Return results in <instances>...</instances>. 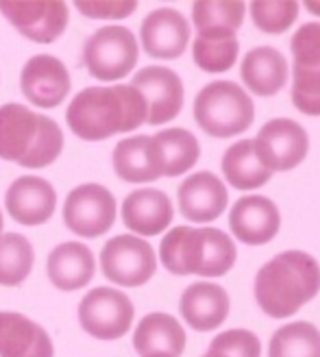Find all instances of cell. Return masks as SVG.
<instances>
[{
	"instance_id": "1",
	"label": "cell",
	"mask_w": 320,
	"mask_h": 357,
	"mask_svg": "<svg viewBox=\"0 0 320 357\" xmlns=\"http://www.w3.org/2000/svg\"><path fill=\"white\" fill-rule=\"evenodd\" d=\"M146 100L133 85L85 87L66 109L70 131L85 142L129 133L146 122Z\"/></svg>"
},
{
	"instance_id": "2",
	"label": "cell",
	"mask_w": 320,
	"mask_h": 357,
	"mask_svg": "<svg viewBox=\"0 0 320 357\" xmlns=\"http://www.w3.org/2000/svg\"><path fill=\"white\" fill-rule=\"evenodd\" d=\"M253 290L266 316L290 318L320 292V264L303 251L279 253L259 268Z\"/></svg>"
},
{
	"instance_id": "3",
	"label": "cell",
	"mask_w": 320,
	"mask_h": 357,
	"mask_svg": "<svg viewBox=\"0 0 320 357\" xmlns=\"http://www.w3.org/2000/svg\"><path fill=\"white\" fill-rule=\"evenodd\" d=\"M159 259L172 275L222 277L238 259L236 242L216 227H174L159 244Z\"/></svg>"
},
{
	"instance_id": "4",
	"label": "cell",
	"mask_w": 320,
	"mask_h": 357,
	"mask_svg": "<svg viewBox=\"0 0 320 357\" xmlns=\"http://www.w3.org/2000/svg\"><path fill=\"white\" fill-rule=\"evenodd\" d=\"M63 151L59 124L17 102L0 107V159L24 168H46Z\"/></svg>"
},
{
	"instance_id": "5",
	"label": "cell",
	"mask_w": 320,
	"mask_h": 357,
	"mask_svg": "<svg viewBox=\"0 0 320 357\" xmlns=\"http://www.w3.org/2000/svg\"><path fill=\"white\" fill-rule=\"evenodd\" d=\"M194 120L211 137H234L251 129L255 105L234 81H211L194 98Z\"/></svg>"
},
{
	"instance_id": "6",
	"label": "cell",
	"mask_w": 320,
	"mask_h": 357,
	"mask_svg": "<svg viewBox=\"0 0 320 357\" xmlns=\"http://www.w3.org/2000/svg\"><path fill=\"white\" fill-rule=\"evenodd\" d=\"M139 46L127 26H102L83 46V66L98 81H118L133 73Z\"/></svg>"
},
{
	"instance_id": "7",
	"label": "cell",
	"mask_w": 320,
	"mask_h": 357,
	"mask_svg": "<svg viewBox=\"0 0 320 357\" xmlns=\"http://www.w3.org/2000/svg\"><path fill=\"white\" fill-rule=\"evenodd\" d=\"M292 102L305 116H320V22L292 35Z\"/></svg>"
},
{
	"instance_id": "8",
	"label": "cell",
	"mask_w": 320,
	"mask_h": 357,
	"mask_svg": "<svg viewBox=\"0 0 320 357\" xmlns=\"http://www.w3.org/2000/svg\"><path fill=\"white\" fill-rule=\"evenodd\" d=\"M133 318L131 298L116 288H94L79 303V323L96 340H118L127 335Z\"/></svg>"
},
{
	"instance_id": "9",
	"label": "cell",
	"mask_w": 320,
	"mask_h": 357,
	"mask_svg": "<svg viewBox=\"0 0 320 357\" xmlns=\"http://www.w3.org/2000/svg\"><path fill=\"white\" fill-rule=\"evenodd\" d=\"M100 268L107 281L124 288H137L153 279L157 271V255L146 240L133 234H122L102 246Z\"/></svg>"
},
{
	"instance_id": "10",
	"label": "cell",
	"mask_w": 320,
	"mask_h": 357,
	"mask_svg": "<svg viewBox=\"0 0 320 357\" xmlns=\"http://www.w3.org/2000/svg\"><path fill=\"white\" fill-rule=\"evenodd\" d=\"M63 222L81 238H100L116 222V199L100 183H83L68 194Z\"/></svg>"
},
{
	"instance_id": "11",
	"label": "cell",
	"mask_w": 320,
	"mask_h": 357,
	"mask_svg": "<svg viewBox=\"0 0 320 357\" xmlns=\"http://www.w3.org/2000/svg\"><path fill=\"white\" fill-rule=\"evenodd\" d=\"M255 149L273 172H288L307 157L310 135L296 120L275 118L259 129Z\"/></svg>"
},
{
	"instance_id": "12",
	"label": "cell",
	"mask_w": 320,
	"mask_h": 357,
	"mask_svg": "<svg viewBox=\"0 0 320 357\" xmlns=\"http://www.w3.org/2000/svg\"><path fill=\"white\" fill-rule=\"evenodd\" d=\"M0 13L26 40L38 44H52L59 40L68 26V5L59 0L48 3H20V0H0Z\"/></svg>"
},
{
	"instance_id": "13",
	"label": "cell",
	"mask_w": 320,
	"mask_h": 357,
	"mask_svg": "<svg viewBox=\"0 0 320 357\" xmlns=\"http://www.w3.org/2000/svg\"><path fill=\"white\" fill-rule=\"evenodd\" d=\"M131 85L146 100L148 107L146 122L151 127L166 124L181 114L183 81L174 70L164 66H146L137 75H133Z\"/></svg>"
},
{
	"instance_id": "14",
	"label": "cell",
	"mask_w": 320,
	"mask_h": 357,
	"mask_svg": "<svg viewBox=\"0 0 320 357\" xmlns=\"http://www.w3.org/2000/svg\"><path fill=\"white\" fill-rule=\"evenodd\" d=\"M20 87L29 102L40 109H52L66 100L73 79L61 59L52 55H35L22 68Z\"/></svg>"
},
{
	"instance_id": "15",
	"label": "cell",
	"mask_w": 320,
	"mask_h": 357,
	"mask_svg": "<svg viewBox=\"0 0 320 357\" xmlns=\"http://www.w3.org/2000/svg\"><path fill=\"white\" fill-rule=\"evenodd\" d=\"M142 48L153 59H179L190 44V22L176 9L151 11L139 26Z\"/></svg>"
},
{
	"instance_id": "16",
	"label": "cell",
	"mask_w": 320,
	"mask_h": 357,
	"mask_svg": "<svg viewBox=\"0 0 320 357\" xmlns=\"http://www.w3.org/2000/svg\"><path fill=\"white\" fill-rule=\"evenodd\" d=\"M229 227L242 244L261 246L268 244L281 227L279 207L268 199V196H242L231 207Z\"/></svg>"
},
{
	"instance_id": "17",
	"label": "cell",
	"mask_w": 320,
	"mask_h": 357,
	"mask_svg": "<svg viewBox=\"0 0 320 357\" xmlns=\"http://www.w3.org/2000/svg\"><path fill=\"white\" fill-rule=\"evenodd\" d=\"M7 213L24 227H38L52 218L57 209V192L42 176H20L5 194Z\"/></svg>"
},
{
	"instance_id": "18",
	"label": "cell",
	"mask_w": 320,
	"mask_h": 357,
	"mask_svg": "<svg viewBox=\"0 0 320 357\" xmlns=\"http://www.w3.org/2000/svg\"><path fill=\"white\" fill-rule=\"evenodd\" d=\"M179 209L192 222H213L229 205V192L222 178L209 170L194 172L179 185Z\"/></svg>"
},
{
	"instance_id": "19",
	"label": "cell",
	"mask_w": 320,
	"mask_h": 357,
	"mask_svg": "<svg viewBox=\"0 0 320 357\" xmlns=\"http://www.w3.org/2000/svg\"><path fill=\"white\" fill-rule=\"evenodd\" d=\"M174 207L168 194L155 188H142L131 192L122 203V222L139 236H159L170 227Z\"/></svg>"
},
{
	"instance_id": "20",
	"label": "cell",
	"mask_w": 320,
	"mask_h": 357,
	"mask_svg": "<svg viewBox=\"0 0 320 357\" xmlns=\"http://www.w3.org/2000/svg\"><path fill=\"white\" fill-rule=\"evenodd\" d=\"M231 310V301L220 283L199 281L183 290L179 301V312L194 331L218 329Z\"/></svg>"
},
{
	"instance_id": "21",
	"label": "cell",
	"mask_w": 320,
	"mask_h": 357,
	"mask_svg": "<svg viewBox=\"0 0 320 357\" xmlns=\"http://www.w3.org/2000/svg\"><path fill=\"white\" fill-rule=\"evenodd\" d=\"M0 357H55L48 331L24 314L0 312Z\"/></svg>"
},
{
	"instance_id": "22",
	"label": "cell",
	"mask_w": 320,
	"mask_h": 357,
	"mask_svg": "<svg viewBox=\"0 0 320 357\" xmlns=\"http://www.w3.org/2000/svg\"><path fill=\"white\" fill-rule=\"evenodd\" d=\"M185 344V329L174 316L164 312L146 314L133 333V349L139 357H179Z\"/></svg>"
},
{
	"instance_id": "23",
	"label": "cell",
	"mask_w": 320,
	"mask_h": 357,
	"mask_svg": "<svg viewBox=\"0 0 320 357\" xmlns=\"http://www.w3.org/2000/svg\"><path fill=\"white\" fill-rule=\"evenodd\" d=\"M114 170L129 183H151L164 176L162 157L153 135H133L116 144L114 149Z\"/></svg>"
},
{
	"instance_id": "24",
	"label": "cell",
	"mask_w": 320,
	"mask_h": 357,
	"mask_svg": "<svg viewBox=\"0 0 320 357\" xmlns=\"http://www.w3.org/2000/svg\"><path fill=\"white\" fill-rule=\"evenodd\" d=\"M46 271L55 288L63 292L81 290L94 279V253L83 242H63L50 251Z\"/></svg>"
},
{
	"instance_id": "25",
	"label": "cell",
	"mask_w": 320,
	"mask_h": 357,
	"mask_svg": "<svg viewBox=\"0 0 320 357\" xmlns=\"http://www.w3.org/2000/svg\"><path fill=\"white\" fill-rule=\"evenodd\" d=\"M240 75L248 92L255 96H275L288 83V61L273 46H257L246 52Z\"/></svg>"
},
{
	"instance_id": "26",
	"label": "cell",
	"mask_w": 320,
	"mask_h": 357,
	"mask_svg": "<svg viewBox=\"0 0 320 357\" xmlns=\"http://www.w3.org/2000/svg\"><path fill=\"white\" fill-rule=\"evenodd\" d=\"M238 52H240V42L236 31L222 26L201 29L192 44L194 63L207 75L229 73L238 61Z\"/></svg>"
},
{
	"instance_id": "27",
	"label": "cell",
	"mask_w": 320,
	"mask_h": 357,
	"mask_svg": "<svg viewBox=\"0 0 320 357\" xmlns=\"http://www.w3.org/2000/svg\"><path fill=\"white\" fill-rule=\"evenodd\" d=\"M222 174L236 190L248 192L266 185L273 178V170L261 162L255 139H240L222 155Z\"/></svg>"
},
{
	"instance_id": "28",
	"label": "cell",
	"mask_w": 320,
	"mask_h": 357,
	"mask_svg": "<svg viewBox=\"0 0 320 357\" xmlns=\"http://www.w3.org/2000/svg\"><path fill=\"white\" fill-rule=\"evenodd\" d=\"M155 144L159 149V157H162V168L164 176H181L188 170L194 168V164L201 157V144L197 135L188 129H164L153 135Z\"/></svg>"
},
{
	"instance_id": "29",
	"label": "cell",
	"mask_w": 320,
	"mask_h": 357,
	"mask_svg": "<svg viewBox=\"0 0 320 357\" xmlns=\"http://www.w3.org/2000/svg\"><path fill=\"white\" fill-rule=\"evenodd\" d=\"M268 357H320V329L305 320L279 327L271 337Z\"/></svg>"
},
{
	"instance_id": "30",
	"label": "cell",
	"mask_w": 320,
	"mask_h": 357,
	"mask_svg": "<svg viewBox=\"0 0 320 357\" xmlns=\"http://www.w3.org/2000/svg\"><path fill=\"white\" fill-rule=\"evenodd\" d=\"M35 251L22 234L0 236V285H20L33 271Z\"/></svg>"
},
{
	"instance_id": "31",
	"label": "cell",
	"mask_w": 320,
	"mask_h": 357,
	"mask_svg": "<svg viewBox=\"0 0 320 357\" xmlns=\"http://www.w3.org/2000/svg\"><path fill=\"white\" fill-rule=\"evenodd\" d=\"M246 5L244 3H194L192 5V22L201 29L222 26L238 31L244 22Z\"/></svg>"
},
{
	"instance_id": "32",
	"label": "cell",
	"mask_w": 320,
	"mask_h": 357,
	"mask_svg": "<svg viewBox=\"0 0 320 357\" xmlns=\"http://www.w3.org/2000/svg\"><path fill=\"white\" fill-rule=\"evenodd\" d=\"M251 17L259 31L268 33V35H279L286 33L298 17V3L292 0H283V3H251Z\"/></svg>"
},
{
	"instance_id": "33",
	"label": "cell",
	"mask_w": 320,
	"mask_h": 357,
	"mask_svg": "<svg viewBox=\"0 0 320 357\" xmlns=\"http://www.w3.org/2000/svg\"><path fill=\"white\" fill-rule=\"evenodd\" d=\"M207 357H261L259 337L248 329H227L211 340Z\"/></svg>"
},
{
	"instance_id": "34",
	"label": "cell",
	"mask_w": 320,
	"mask_h": 357,
	"mask_svg": "<svg viewBox=\"0 0 320 357\" xmlns=\"http://www.w3.org/2000/svg\"><path fill=\"white\" fill-rule=\"evenodd\" d=\"M77 11L92 17V20H124L131 13H135L137 3L129 0V3H85V0H77L75 3Z\"/></svg>"
},
{
	"instance_id": "35",
	"label": "cell",
	"mask_w": 320,
	"mask_h": 357,
	"mask_svg": "<svg viewBox=\"0 0 320 357\" xmlns=\"http://www.w3.org/2000/svg\"><path fill=\"white\" fill-rule=\"evenodd\" d=\"M305 9L310 11V13H314V15H318L320 17V3H316V0H305Z\"/></svg>"
},
{
	"instance_id": "36",
	"label": "cell",
	"mask_w": 320,
	"mask_h": 357,
	"mask_svg": "<svg viewBox=\"0 0 320 357\" xmlns=\"http://www.w3.org/2000/svg\"><path fill=\"white\" fill-rule=\"evenodd\" d=\"M3 229H5V218H3V211H0V236H3Z\"/></svg>"
},
{
	"instance_id": "37",
	"label": "cell",
	"mask_w": 320,
	"mask_h": 357,
	"mask_svg": "<svg viewBox=\"0 0 320 357\" xmlns=\"http://www.w3.org/2000/svg\"><path fill=\"white\" fill-rule=\"evenodd\" d=\"M203 357H207V355H203Z\"/></svg>"
}]
</instances>
